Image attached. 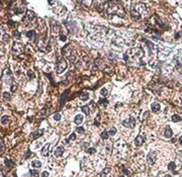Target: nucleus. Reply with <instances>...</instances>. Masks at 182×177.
Returning a JSON list of instances; mask_svg holds the SVG:
<instances>
[{
    "instance_id": "aec40b11",
    "label": "nucleus",
    "mask_w": 182,
    "mask_h": 177,
    "mask_svg": "<svg viewBox=\"0 0 182 177\" xmlns=\"http://www.w3.org/2000/svg\"><path fill=\"white\" fill-rule=\"evenodd\" d=\"M110 172H111V169H110V168L103 169V171H102L101 173H99V177H106V174H108Z\"/></svg>"
},
{
    "instance_id": "a18cd8bd",
    "label": "nucleus",
    "mask_w": 182,
    "mask_h": 177,
    "mask_svg": "<svg viewBox=\"0 0 182 177\" xmlns=\"http://www.w3.org/2000/svg\"><path fill=\"white\" fill-rule=\"evenodd\" d=\"M42 176L43 177H48L49 176V173H48V172H44V173H42Z\"/></svg>"
},
{
    "instance_id": "09e8293b",
    "label": "nucleus",
    "mask_w": 182,
    "mask_h": 177,
    "mask_svg": "<svg viewBox=\"0 0 182 177\" xmlns=\"http://www.w3.org/2000/svg\"><path fill=\"white\" fill-rule=\"evenodd\" d=\"M178 141H179V143H180V145H182V136H180V137H179V140H178Z\"/></svg>"
},
{
    "instance_id": "9b49d317",
    "label": "nucleus",
    "mask_w": 182,
    "mask_h": 177,
    "mask_svg": "<svg viewBox=\"0 0 182 177\" xmlns=\"http://www.w3.org/2000/svg\"><path fill=\"white\" fill-rule=\"evenodd\" d=\"M63 153H64V147H61V146H60V147H57L56 150L54 151V155H55V157H57V158L60 157L62 154H63Z\"/></svg>"
},
{
    "instance_id": "ea45409f",
    "label": "nucleus",
    "mask_w": 182,
    "mask_h": 177,
    "mask_svg": "<svg viewBox=\"0 0 182 177\" xmlns=\"http://www.w3.org/2000/svg\"><path fill=\"white\" fill-rule=\"evenodd\" d=\"M28 76H29V78H34V77H35V73H34V71H28Z\"/></svg>"
},
{
    "instance_id": "f704fd0d",
    "label": "nucleus",
    "mask_w": 182,
    "mask_h": 177,
    "mask_svg": "<svg viewBox=\"0 0 182 177\" xmlns=\"http://www.w3.org/2000/svg\"><path fill=\"white\" fill-rule=\"evenodd\" d=\"M76 132L79 133H85V129H84V127H77L76 128Z\"/></svg>"
},
{
    "instance_id": "423d86ee",
    "label": "nucleus",
    "mask_w": 182,
    "mask_h": 177,
    "mask_svg": "<svg viewBox=\"0 0 182 177\" xmlns=\"http://www.w3.org/2000/svg\"><path fill=\"white\" fill-rule=\"evenodd\" d=\"M23 51V46L21 43H14L12 46V53L15 55H21Z\"/></svg>"
},
{
    "instance_id": "5701e85b",
    "label": "nucleus",
    "mask_w": 182,
    "mask_h": 177,
    "mask_svg": "<svg viewBox=\"0 0 182 177\" xmlns=\"http://www.w3.org/2000/svg\"><path fill=\"white\" fill-rule=\"evenodd\" d=\"M6 35H7V33H6V31H5L4 27L0 25V39L2 40V41H3V38H4Z\"/></svg>"
},
{
    "instance_id": "1a4fd4ad",
    "label": "nucleus",
    "mask_w": 182,
    "mask_h": 177,
    "mask_svg": "<svg viewBox=\"0 0 182 177\" xmlns=\"http://www.w3.org/2000/svg\"><path fill=\"white\" fill-rule=\"evenodd\" d=\"M157 159V154L155 151H150L147 156V161L150 165H153Z\"/></svg>"
},
{
    "instance_id": "0eeeda50",
    "label": "nucleus",
    "mask_w": 182,
    "mask_h": 177,
    "mask_svg": "<svg viewBox=\"0 0 182 177\" xmlns=\"http://www.w3.org/2000/svg\"><path fill=\"white\" fill-rule=\"evenodd\" d=\"M122 124L125 127H128V128L133 129L134 127H135V125H136V120H135V118L134 117H129L128 119L123 121Z\"/></svg>"
},
{
    "instance_id": "cd10ccee",
    "label": "nucleus",
    "mask_w": 182,
    "mask_h": 177,
    "mask_svg": "<svg viewBox=\"0 0 182 177\" xmlns=\"http://www.w3.org/2000/svg\"><path fill=\"white\" fill-rule=\"evenodd\" d=\"M82 111L85 113V115H89V108H88V106L82 107Z\"/></svg>"
},
{
    "instance_id": "e433bc0d",
    "label": "nucleus",
    "mask_w": 182,
    "mask_h": 177,
    "mask_svg": "<svg viewBox=\"0 0 182 177\" xmlns=\"http://www.w3.org/2000/svg\"><path fill=\"white\" fill-rule=\"evenodd\" d=\"M92 1H83V2H82V4L83 5H85V6H86V7H90V6H91V5H92Z\"/></svg>"
},
{
    "instance_id": "37998d69",
    "label": "nucleus",
    "mask_w": 182,
    "mask_h": 177,
    "mask_svg": "<svg viewBox=\"0 0 182 177\" xmlns=\"http://www.w3.org/2000/svg\"><path fill=\"white\" fill-rule=\"evenodd\" d=\"M60 39L61 40V41H66V36L65 35H60Z\"/></svg>"
},
{
    "instance_id": "7c9ffc66",
    "label": "nucleus",
    "mask_w": 182,
    "mask_h": 177,
    "mask_svg": "<svg viewBox=\"0 0 182 177\" xmlns=\"http://www.w3.org/2000/svg\"><path fill=\"white\" fill-rule=\"evenodd\" d=\"M3 97H4V99H6V100H10V98H11V97H10V94L7 92H4L3 93Z\"/></svg>"
},
{
    "instance_id": "79ce46f5",
    "label": "nucleus",
    "mask_w": 182,
    "mask_h": 177,
    "mask_svg": "<svg viewBox=\"0 0 182 177\" xmlns=\"http://www.w3.org/2000/svg\"><path fill=\"white\" fill-rule=\"evenodd\" d=\"M14 36H15V38H19L20 37V32L18 31H15L14 32Z\"/></svg>"
},
{
    "instance_id": "58836bf2",
    "label": "nucleus",
    "mask_w": 182,
    "mask_h": 177,
    "mask_svg": "<svg viewBox=\"0 0 182 177\" xmlns=\"http://www.w3.org/2000/svg\"><path fill=\"white\" fill-rule=\"evenodd\" d=\"M88 152L89 153V154H94V153H96V149L93 148V147H90V148H88Z\"/></svg>"
},
{
    "instance_id": "f8f14e48",
    "label": "nucleus",
    "mask_w": 182,
    "mask_h": 177,
    "mask_svg": "<svg viewBox=\"0 0 182 177\" xmlns=\"http://www.w3.org/2000/svg\"><path fill=\"white\" fill-rule=\"evenodd\" d=\"M49 147H50V144H46L43 149H42V156L43 157H48L49 155Z\"/></svg>"
},
{
    "instance_id": "2eb2a0df",
    "label": "nucleus",
    "mask_w": 182,
    "mask_h": 177,
    "mask_svg": "<svg viewBox=\"0 0 182 177\" xmlns=\"http://www.w3.org/2000/svg\"><path fill=\"white\" fill-rule=\"evenodd\" d=\"M144 143V138L141 136H138L136 137V140H135V144L136 146H141Z\"/></svg>"
},
{
    "instance_id": "39448f33",
    "label": "nucleus",
    "mask_w": 182,
    "mask_h": 177,
    "mask_svg": "<svg viewBox=\"0 0 182 177\" xmlns=\"http://www.w3.org/2000/svg\"><path fill=\"white\" fill-rule=\"evenodd\" d=\"M67 69V62L64 58H59L58 60V63H57V73H61L65 70Z\"/></svg>"
},
{
    "instance_id": "de8ad7c7",
    "label": "nucleus",
    "mask_w": 182,
    "mask_h": 177,
    "mask_svg": "<svg viewBox=\"0 0 182 177\" xmlns=\"http://www.w3.org/2000/svg\"><path fill=\"white\" fill-rule=\"evenodd\" d=\"M16 86H15V85H13V86H12V88H11V91L12 92H15V90H16Z\"/></svg>"
},
{
    "instance_id": "c85d7f7f",
    "label": "nucleus",
    "mask_w": 182,
    "mask_h": 177,
    "mask_svg": "<svg viewBox=\"0 0 182 177\" xmlns=\"http://www.w3.org/2000/svg\"><path fill=\"white\" fill-rule=\"evenodd\" d=\"M30 173L32 174L33 177H39V173H38V171H36V170H31Z\"/></svg>"
},
{
    "instance_id": "bb28decb",
    "label": "nucleus",
    "mask_w": 182,
    "mask_h": 177,
    "mask_svg": "<svg viewBox=\"0 0 182 177\" xmlns=\"http://www.w3.org/2000/svg\"><path fill=\"white\" fill-rule=\"evenodd\" d=\"M172 121H173L174 122H179V121H181V118H180V116L175 114V115L172 116Z\"/></svg>"
},
{
    "instance_id": "c756f323",
    "label": "nucleus",
    "mask_w": 182,
    "mask_h": 177,
    "mask_svg": "<svg viewBox=\"0 0 182 177\" xmlns=\"http://www.w3.org/2000/svg\"><path fill=\"white\" fill-rule=\"evenodd\" d=\"M116 132H117V130H116L115 127H113V128H112L111 130H110V131L108 132V133H109V136H115Z\"/></svg>"
},
{
    "instance_id": "20e7f679",
    "label": "nucleus",
    "mask_w": 182,
    "mask_h": 177,
    "mask_svg": "<svg viewBox=\"0 0 182 177\" xmlns=\"http://www.w3.org/2000/svg\"><path fill=\"white\" fill-rule=\"evenodd\" d=\"M15 6H13L14 9V13L17 14V15H20V14H22L25 10V7L23 6L24 3L21 2V1H18V2H14Z\"/></svg>"
},
{
    "instance_id": "9d476101",
    "label": "nucleus",
    "mask_w": 182,
    "mask_h": 177,
    "mask_svg": "<svg viewBox=\"0 0 182 177\" xmlns=\"http://www.w3.org/2000/svg\"><path fill=\"white\" fill-rule=\"evenodd\" d=\"M35 13L33 11H31V10H27L25 13V15H24V17L22 18V21L23 22H31V21L35 19Z\"/></svg>"
},
{
    "instance_id": "49530a36",
    "label": "nucleus",
    "mask_w": 182,
    "mask_h": 177,
    "mask_svg": "<svg viewBox=\"0 0 182 177\" xmlns=\"http://www.w3.org/2000/svg\"><path fill=\"white\" fill-rule=\"evenodd\" d=\"M75 138H76L75 134H74V133H73V134H72V136L69 137V140H71V139H75Z\"/></svg>"
},
{
    "instance_id": "603ef678",
    "label": "nucleus",
    "mask_w": 182,
    "mask_h": 177,
    "mask_svg": "<svg viewBox=\"0 0 182 177\" xmlns=\"http://www.w3.org/2000/svg\"><path fill=\"white\" fill-rule=\"evenodd\" d=\"M164 177H171L169 174H166V175H164Z\"/></svg>"
},
{
    "instance_id": "a878e982",
    "label": "nucleus",
    "mask_w": 182,
    "mask_h": 177,
    "mask_svg": "<svg viewBox=\"0 0 182 177\" xmlns=\"http://www.w3.org/2000/svg\"><path fill=\"white\" fill-rule=\"evenodd\" d=\"M5 163H6V165H7V167H12V166H14V162L9 159H5Z\"/></svg>"
},
{
    "instance_id": "a19ab883",
    "label": "nucleus",
    "mask_w": 182,
    "mask_h": 177,
    "mask_svg": "<svg viewBox=\"0 0 182 177\" xmlns=\"http://www.w3.org/2000/svg\"><path fill=\"white\" fill-rule=\"evenodd\" d=\"M3 149H4V143L0 139V150H3Z\"/></svg>"
},
{
    "instance_id": "dca6fc26",
    "label": "nucleus",
    "mask_w": 182,
    "mask_h": 177,
    "mask_svg": "<svg viewBox=\"0 0 182 177\" xmlns=\"http://www.w3.org/2000/svg\"><path fill=\"white\" fill-rule=\"evenodd\" d=\"M160 108H161V107H160V104L159 103H152V111H153V112H158V111H160Z\"/></svg>"
},
{
    "instance_id": "4be33fe9",
    "label": "nucleus",
    "mask_w": 182,
    "mask_h": 177,
    "mask_svg": "<svg viewBox=\"0 0 182 177\" xmlns=\"http://www.w3.org/2000/svg\"><path fill=\"white\" fill-rule=\"evenodd\" d=\"M1 122H2V124H7L9 122V116H7V115H5V116H2L1 117Z\"/></svg>"
},
{
    "instance_id": "393cba45",
    "label": "nucleus",
    "mask_w": 182,
    "mask_h": 177,
    "mask_svg": "<svg viewBox=\"0 0 182 177\" xmlns=\"http://www.w3.org/2000/svg\"><path fill=\"white\" fill-rule=\"evenodd\" d=\"M80 98L83 100V101H86V100H88V98H89V96H88V93H85V94H82L80 96Z\"/></svg>"
},
{
    "instance_id": "6e6552de",
    "label": "nucleus",
    "mask_w": 182,
    "mask_h": 177,
    "mask_svg": "<svg viewBox=\"0 0 182 177\" xmlns=\"http://www.w3.org/2000/svg\"><path fill=\"white\" fill-rule=\"evenodd\" d=\"M64 24L67 26L68 28V32L70 33H76V32H78V27L75 25V23L74 22H72V21H69V23L64 21Z\"/></svg>"
},
{
    "instance_id": "473e14b6",
    "label": "nucleus",
    "mask_w": 182,
    "mask_h": 177,
    "mask_svg": "<svg viewBox=\"0 0 182 177\" xmlns=\"http://www.w3.org/2000/svg\"><path fill=\"white\" fill-rule=\"evenodd\" d=\"M168 169H169L170 171L175 170V169H176V164H175V162H170V163H169V165H168Z\"/></svg>"
},
{
    "instance_id": "72a5a7b5",
    "label": "nucleus",
    "mask_w": 182,
    "mask_h": 177,
    "mask_svg": "<svg viewBox=\"0 0 182 177\" xmlns=\"http://www.w3.org/2000/svg\"><path fill=\"white\" fill-rule=\"evenodd\" d=\"M54 120L55 121H60V119H61V115H60V113H56V114H54Z\"/></svg>"
},
{
    "instance_id": "f03ea898",
    "label": "nucleus",
    "mask_w": 182,
    "mask_h": 177,
    "mask_svg": "<svg viewBox=\"0 0 182 177\" xmlns=\"http://www.w3.org/2000/svg\"><path fill=\"white\" fill-rule=\"evenodd\" d=\"M146 12L145 6L141 3H136L131 7V16L133 19H140L143 13Z\"/></svg>"
},
{
    "instance_id": "b1692460",
    "label": "nucleus",
    "mask_w": 182,
    "mask_h": 177,
    "mask_svg": "<svg viewBox=\"0 0 182 177\" xmlns=\"http://www.w3.org/2000/svg\"><path fill=\"white\" fill-rule=\"evenodd\" d=\"M100 136H101L102 139H104V140H107L109 138V133L107 131H103L101 133V134H100Z\"/></svg>"
},
{
    "instance_id": "c03bdc74",
    "label": "nucleus",
    "mask_w": 182,
    "mask_h": 177,
    "mask_svg": "<svg viewBox=\"0 0 182 177\" xmlns=\"http://www.w3.org/2000/svg\"><path fill=\"white\" fill-rule=\"evenodd\" d=\"M31 155H33V154L30 152V150H28L27 154H26V156H25V159H28V158H29V157H30Z\"/></svg>"
},
{
    "instance_id": "c9c22d12",
    "label": "nucleus",
    "mask_w": 182,
    "mask_h": 177,
    "mask_svg": "<svg viewBox=\"0 0 182 177\" xmlns=\"http://www.w3.org/2000/svg\"><path fill=\"white\" fill-rule=\"evenodd\" d=\"M99 103L102 104V105H104V106H107V105H108V100H106V99H99Z\"/></svg>"
},
{
    "instance_id": "7ed1b4c3",
    "label": "nucleus",
    "mask_w": 182,
    "mask_h": 177,
    "mask_svg": "<svg viewBox=\"0 0 182 177\" xmlns=\"http://www.w3.org/2000/svg\"><path fill=\"white\" fill-rule=\"evenodd\" d=\"M2 81L3 83L6 85H11L12 82H13V76H12L11 71L7 68V69H5L4 72H3L2 75Z\"/></svg>"
},
{
    "instance_id": "4c0bfd02",
    "label": "nucleus",
    "mask_w": 182,
    "mask_h": 177,
    "mask_svg": "<svg viewBox=\"0 0 182 177\" xmlns=\"http://www.w3.org/2000/svg\"><path fill=\"white\" fill-rule=\"evenodd\" d=\"M5 53V48H4V46L2 44H0V57L2 55H4Z\"/></svg>"
},
{
    "instance_id": "a211bd4d",
    "label": "nucleus",
    "mask_w": 182,
    "mask_h": 177,
    "mask_svg": "<svg viewBox=\"0 0 182 177\" xmlns=\"http://www.w3.org/2000/svg\"><path fill=\"white\" fill-rule=\"evenodd\" d=\"M26 36L29 38V39H32V38H35V32L34 30H30L26 32Z\"/></svg>"
},
{
    "instance_id": "412c9836",
    "label": "nucleus",
    "mask_w": 182,
    "mask_h": 177,
    "mask_svg": "<svg viewBox=\"0 0 182 177\" xmlns=\"http://www.w3.org/2000/svg\"><path fill=\"white\" fill-rule=\"evenodd\" d=\"M67 95H68V91H65L63 94L61 95V97H60V106H62L65 102V99L67 98Z\"/></svg>"
},
{
    "instance_id": "3c124183",
    "label": "nucleus",
    "mask_w": 182,
    "mask_h": 177,
    "mask_svg": "<svg viewBox=\"0 0 182 177\" xmlns=\"http://www.w3.org/2000/svg\"><path fill=\"white\" fill-rule=\"evenodd\" d=\"M3 9V6H2V3L0 2V10H1V9Z\"/></svg>"
},
{
    "instance_id": "8fccbe9b",
    "label": "nucleus",
    "mask_w": 182,
    "mask_h": 177,
    "mask_svg": "<svg viewBox=\"0 0 182 177\" xmlns=\"http://www.w3.org/2000/svg\"><path fill=\"white\" fill-rule=\"evenodd\" d=\"M124 173H126L127 175H129V174H130V173H129V172H127V171L125 170V169H124Z\"/></svg>"
},
{
    "instance_id": "f257e3e1",
    "label": "nucleus",
    "mask_w": 182,
    "mask_h": 177,
    "mask_svg": "<svg viewBox=\"0 0 182 177\" xmlns=\"http://www.w3.org/2000/svg\"><path fill=\"white\" fill-rule=\"evenodd\" d=\"M105 12L107 14H109V15H117L119 17H122V18L125 17V15H124L125 13H124V10L123 9V7L117 4L109 5L108 3V7H107Z\"/></svg>"
},
{
    "instance_id": "2f4dec72",
    "label": "nucleus",
    "mask_w": 182,
    "mask_h": 177,
    "mask_svg": "<svg viewBox=\"0 0 182 177\" xmlns=\"http://www.w3.org/2000/svg\"><path fill=\"white\" fill-rule=\"evenodd\" d=\"M100 94H101V96H103V97H106L107 95H108V90H107L106 88H102V89L100 90Z\"/></svg>"
},
{
    "instance_id": "6ab92c4d",
    "label": "nucleus",
    "mask_w": 182,
    "mask_h": 177,
    "mask_svg": "<svg viewBox=\"0 0 182 177\" xmlns=\"http://www.w3.org/2000/svg\"><path fill=\"white\" fill-rule=\"evenodd\" d=\"M43 130H38V131L35 132V133H33V137H34V139H36V138H38L39 136H41L42 134H43Z\"/></svg>"
},
{
    "instance_id": "ddd939ff",
    "label": "nucleus",
    "mask_w": 182,
    "mask_h": 177,
    "mask_svg": "<svg viewBox=\"0 0 182 177\" xmlns=\"http://www.w3.org/2000/svg\"><path fill=\"white\" fill-rule=\"evenodd\" d=\"M164 136H165V137H167V138L172 137V136H173V132H172V130H171V128L168 126V125H167V126L165 127V132H164Z\"/></svg>"
},
{
    "instance_id": "f3484780",
    "label": "nucleus",
    "mask_w": 182,
    "mask_h": 177,
    "mask_svg": "<svg viewBox=\"0 0 182 177\" xmlns=\"http://www.w3.org/2000/svg\"><path fill=\"white\" fill-rule=\"evenodd\" d=\"M32 167H34V168H40L42 166V163L41 161H38V159H35V161H32Z\"/></svg>"
},
{
    "instance_id": "4468645a",
    "label": "nucleus",
    "mask_w": 182,
    "mask_h": 177,
    "mask_svg": "<svg viewBox=\"0 0 182 177\" xmlns=\"http://www.w3.org/2000/svg\"><path fill=\"white\" fill-rule=\"evenodd\" d=\"M84 120V117L83 115H81V114H78V115H76L75 118H74V122H75V124H77V125H79V124L82 123V122H83Z\"/></svg>"
}]
</instances>
